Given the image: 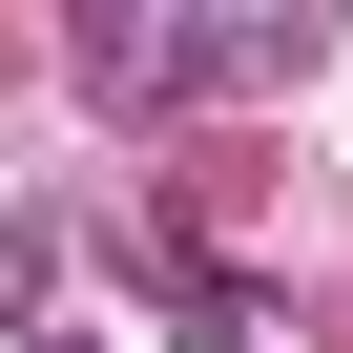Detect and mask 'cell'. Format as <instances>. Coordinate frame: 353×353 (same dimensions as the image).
Segmentation results:
<instances>
[{
    "label": "cell",
    "mask_w": 353,
    "mask_h": 353,
    "mask_svg": "<svg viewBox=\"0 0 353 353\" xmlns=\"http://www.w3.org/2000/svg\"><path fill=\"white\" fill-rule=\"evenodd\" d=\"M83 83L104 104H188V83H250V42L229 21H125V0H104V21H83Z\"/></svg>",
    "instance_id": "obj_1"
},
{
    "label": "cell",
    "mask_w": 353,
    "mask_h": 353,
    "mask_svg": "<svg viewBox=\"0 0 353 353\" xmlns=\"http://www.w3.org/2000/svg\"><path fill=\"white\" fill-rule=\"evenodd\" d=\"M188 353H250V312H229V291H188Z\"/></svg>",
    "instance_id": "obj_2"
}]
</instances>
